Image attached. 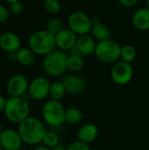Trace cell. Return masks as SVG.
<instances>
[{
	"label": "cell",
	"instance_id": "obj_1",
	"mask_svg": "<svg viewBox=\"0 0 149 150\" xmlns=\"http://www.w3.org/2000/svg\"><path fill=\"white\" fill-rule=\"evenodd\" d=\"M18 131L24 143L30 146H37L42 142L47 130L45 122L36 117L29 116L18 124Z\"/></svg>",
	"mask_w": 149,
	"mask_h": 150
},
{
	"label": "cell",
	"instance_id": "obj_2",
	"mask_svg": "<svg viewBox=\"0 0 149 150\" xmlns=\"http://www.w3.org/2000/svg\"><path fill=\"white\" fill-rule=\"evenodd\" d=\"M30 104L24 97H10L4 113L10 122L18 125L30 116Z\"/></svg>",
	"mask_w": 149,
	"mask_h": 150
},
{
	"label": "cell",
	"instance_id": "obj_3",
	"mask_svg": "<svg viewBox=\"0 0 149 150\" xmlns=\"http://www.w3.org/2000/svg\"><path fill=\"white\" fill-rule=\"evenodd\" d=\"M29 48L38 55H47L56 49L55 36L47 30H38L29 38Z\"/></svg>",
	"mask_w": 149,
	"mask_h": 150
},
{
	"label": "cell",
	"instance_id": "obj_4",
	"mask_svg": "<svg viewBox=\"0 0 149 150\" xmlns=\"http://www.w3.org/2000/svg\"><path fill=\"white\" fill-rule=\"evenodd\" d=\"M67 58L68 54L64 51L54 49L44 56L42 62V69L44 72L51 77H57L63 75L68 69Z\"/></svg>",
	"mask_w": 149,
	"mask_h": 150
},
{
	"label": "cell",
	"instance_id": "obj_5",
	"mask_svg": "<svg viewBox=\"0 0 149 150\" xmlns=\"http://www.w3.org/2000/svg\"><path fill=\"white\" fill-rule=\"evenodd\" d=\"M66 109L61 101L49 99L46 101L41 109L43 121L51 127H58L65 122Z\"/></svg>",
	"mask_w": 149,
	"mask_h": 150
},
{
	"label": "cell",
	"instance_id": "obj_6",
	"mask_svg": "<svg viewBox=\"0 0 149 150\" xmlns=\"http://www.w3.org/2000/svg\"><path fill=\"white\" fill-rule=\"evenodd\" d=\"M121 47L113 40H106L97 43L95 55L96 57L105 63H115L120 59Z\"/></svg>",
	"mask_w": 149,
	"mask_h": 150
},
{
	"label": "cell",
	"instance_id": "obj_7",
	"mask_svg": "<svg viewBox=\"0 0 149 150\" xmlns=\"http://www.w3.org/2000/svg\"><path fill=\"white\" fill-rule=\"evenodd\" d=\"M92 25V18L83 11H75L68 18V28L77 36L90 33Z\"/></svg>",
	"mask_w": 149,
	"mask_h": 150
},
{
	"label": "cell",
	"instance_id": "obj_8",
	"mask_svg": "<svg viewBox=\"0 0 149 150\" xmlns=\"http://www.w3.org/2000/svg\"><path fill=\"white\" fill-rule=\"evenodd\" d=\"M133 76V69L131 63L118 61L113 64L111 69L112 81L118 85H126L129 83Z\"/></svg>",
	"mask_w": 149,
	"mask_h": 150
},
{
	"label": "cell",
	"instance_id": "obj_9",
	"mask_svg": "<svg viewBox=\"0 0 149 150\" xmlns=\"http://www.w3.org/2000/svg\"><path fill=\"white\" fill-rule=\"evenodd\" d=\"M51 83L47 77H35L29 84L28 94L35 101H41L49 96Z\"/></svg>",
	"mask_w": 149,
	"mask_h": 150
},
{
	"label": "cell",
	"instance_id": "obj_10",
	"mask_svg": "<svg viewBox=\"0 0 149 150\" xmlns=\"http://www.w3.org/2000/svg\"><path fill=\"white\" fill-rule=\"evenodd\" d=\"M28 79L21 74L12 76L6 83V91L10 97H24L29 89Z\"/></svg>",
	"mask_w": 149,
	"mask_h": 150
},
{
	"label": "cell",
	"instance_id": "obj_11",
	"mask_svg": "<svg viewBox=\"0 0 149 150\" xmlns=\"http://www.w3.org/2000/svg\"><path fill=\"white\" fill-rule=\"evenodd\" d=\"M0 142L4 150H18L24 143L18 131L11 128H5L0 132Z\"/></svg>",
	"mask_w": 149,
	"mask_h": 150
},
{
	"label": "cell",
	"instance_id": "obj_12",
	"mask_svg": "<svg viewBox=\"0 0 149 150\" xmlns=\"http://www.w3.org/2000/svg\"><path fill=\"white\" fill-rule=\"evenodd\" d=\"M55 36L56 47L62 51H69L76 47L77 35L69 28H63Z\"/></svg>",
	"mask_w": 149,
	"mask_h": 150
},
{
	"label": "cell",
	"instance_id": "obj_13",
	"mask_svg": "<svg viewBox=\"0 0 149 150\" xmlns=\"http://www.w3.org/2000/svg\"><path fill=\"white\" fill-rule=\"evenodd\" d=\"M64 87L67 91V93L72 95H77L82 93L86 89V82L85 80L76 74H69L63 76L61 80Z\"/></svg>",
	"mask_w": 149,
	"mask_h": 150
},
{
	"label": "cell",
	"instance_id": "obj_14",
	"mask_svg": "<svg viewBox=\"0 0 149 150\" xmlns=\"http://www.w3.org/2000/svg\"><path fill=\"white\" fill-rule=\"evenodd\" d=\"M96 47V40L91 36V34L89 33L77 36L75 48L81 55H91L95 54Z\"/></svg>",
	"mask_w": 149,
	"mask_h": 150
},
{
	"label": "cell",
	"instance_id": "obj_15",
	"mask_svg": "<svg viewBox=\"0 0 149 150\" xmlns=\"http://www.w3.org/2000/svg\"><path fill=\"white\" fill-rule=\"evenodd\" d=\"M20 39L14 33L6 32L0 36V47L8 54L17 52L20 48Z\"/></svg>",
	"mask_w": 149,
	"mask_h": 150
},
{
	"label": "cell",
	"instance_id": "obj_16",
	"mask_svg": "<svg viewBox=\"0 0 149 150\" xmlns=\"http://www.w3.org/2000/svg\"><path fill=\"white\" fill-rule=\"evenodd\" d=\"M98 134L99 131L96 125L87 123L79 128L77 132V139L84 143L90 144L97 138Z\"/></svg>",
	"mask_w": 149,
	"mask_h": 150
},
{
	"label": "cell",
	"instance_id": "obj_17",
	"mask_svg": "<svg viewBox=\"0 0 149 150\" xmlns=\"http://www.w3.org/2000/svg\"><path fill=\"white\" fill-rule=\"evenodd\" d=\"M132 22L133 26L140 31L149 30V9L147 7L140 8L133 15Z\"/></svg>",
	"mask_w": 149,
	"mask_h": 150
},
{
	"label": "cell",
	"instance_id": "obj_18",
	"mask_svg": "<svg viewBox=\"0 0 149 150\" xmlns=\"http://www.w3.org/2000/svg\"><path fill=\"white\" fill-rule=\"evenodd\" d=\"M93 25L90 31L91 36L97 41H103L111 39V30L110 28L101 23L99 20L95 21V19H92Z\"/></svg>",
	"mask_w": 149,
	"mask_h": 150
},
{
	"label": "cell",
	"instance_id": "obj_19",
	"mask_svg": "<svg viewBox=\"0 0 149 150\" xmlns=\"http://www.w3.org/2000/svg\"><path fill=\"white\" fill-rule=\"evenodd\" d=\"M84 67V60L80 54H72L68 55L67 69L74 73L81 71Z\"/></svg>",
	"mask_w": 149,
	"mask_h": 150
},
{
	"label": "cell",
	"instance_id": "obj_20",
	"mask_svg": "<svg viewBox=\"0 0 149 150\" xmlns=\"http://www.w3.org/2000/svg\"><path fill=\"white\" fill-rule=\"evenodd\" d=\"M67 91L61 81H56L51 83L49 90V98L52 100L61 101L66 95Z\"/></svg>",
	"mask_w": 149,
	"mask_h": 150
},
{
	"label": "cell",
	"instance_id": "obj_21",
	"mask_svg": "<svg viewBox=\"0 0 149 150\" xmlns=\"http://www.w3.org/2000/svg\"><path fill=\"white\" fill-rule=\"evenodd\" d=\"M18 62L23 66H31L35 61V54L30 48H19L17 51Z\"/></svg>",
	"mask_w": 149,
	"mask_h": 150
},
{
	"label": "cell",
	"instance_id": "obj_22",
	"mask_svg": "<svg viewBox=\"0 0 149 150\" xmlns=\"http://www.w3.org/2000/svg\"><path fill=\"white\" fill-rule=\"evenodd\" d=\"M83 120V113L82 112L76 107H70L66 109L65 112V122L68 125L75 126L78 125Z\"/></svg>",
	"mask_w": 149,
	"mask_h": 150
},
{
	"label": "cell",
	"instance_id": "obj_23",
	"mask_svg": "<svg viewBox=\"0 0 149 150\" xmlns=\"http://www.w3.org/2000/svg\"><path fill=\"white\" fill-rule=\"evenodd\" d=\"M136 58V49L132 45H125L121 47L120 59L123 62L131 63Z\"/></svg>",
	"mask_w": 149,
	"mask_h": 150
},
{
	"label": "cell",
	"instance_id": "obj_24",
	"mask_svg": "<svg viewBox=\"0 0 149 150\" xmlns=\"http://www.w3.org/2000/svg\"><path fill=\"white\" fill-rule=\"evenodd\" d=\"M59 142H60V138L58 134L54 131H47L42 140L43 145H45L49 149H54L59 146Z\"/></svg>",
	"mask_w": 149,
	"mask_h": 150
},
{
	"label": "cell",
	"instance_id": "obj_25",
	"mask_svg": "<svg viewBox=\"0 0 149 150\" xmlns=\"http://www.w3.org/2000/svg\"><path fill=\"white\" fill-rule=\"evenodd\" d=\"M63 29V23L61 18H53L48 20L47 23V28L49 33H51L54 35H56L59 32H61Z\"/></svg>",
	"mask_w": 149,
	"mask_h": 150
},
{
	"label": "cell",
	"instance_id": "obj_26",
	"mask_svg": "<svg viewBox=\"0 0 149 150\" xmlns=\"http://www.w3.org/2000/svg\"><path fill=\"white\" fill-rule=\"evenodd\" d=\"M44 8L50 14H56L61 10V3L59 0H45Z\"/></svg>",
	"mask_w": 149,
	"mask_h": 150
},
{
	"label": "cell",
	"instance_id": "obj_27",
	"mask_svg": "<svg viewBox=\"0 0 149 150\" xmlns=\"http://www.w3.org/2000/svg\"><path fill=\"white\" fill-rule=\"evenodd\" d=\"M67 150H90V148L89 144L77 140L76 142H71L68 146Z\"/></svg>",
	"mask_w": 149,
	"mask_h": 150
},
{
	"label": "cell",
	"instance_id": "obj_28",
	"mask_svg": "<svg viewBox=\"0 0 149 150\" xmlns=\"http://www.w3.org/2000/svg\"><path fill=\"white\" fill-rule=\"evenodd\" d=\"M10 11L14 14V15H18L20 14L23 11V4L20 3V1H17V2H13L10 4V8H9Z\"/></svg>",
	"mask_w": 149,
	"mask_h": 150
},
{
	"label": "cell",
	"instance_id": "obj_29",
	"mask_svg": "<svg viewBox=\"0 0 149 150\" xmlns=\"http://www.w3.org/2000/svg\"><path fill=\"white\" fill-rule=\"evenodd\" d=\"M8 18H9V11H8V9L5 6L0 4V23H3V22L6 21Z\"/></svg>",
	"mask_w": 149,
	"mask_h": 150
},
{
	"label": "cell",
	"instance_id": "obj_30",
	"mask_svg": "<svg viewBox=\"0 0 149 150\" xmlns=\"http://www.w3.org/2000/svg\"><path fill=\"white\" fill-rule=\"evenodd\" d=\"M119 1L126 8H133L139 2V0H119Z\"/></svg>",
	"mask_w": 149,
	"mask_h": 150
},
{
	"label": "cell",
	"instance_id": "obj_31",
	"mask_svg": "<svg viewBox=\"0 0 149 150\" xmlns=\"http://www.w3.org/2000/svg\"><path fill=\"white\" fill-rule=\"evenodd\" d=\"M6 101H7V99L4 97L0 95V113L4 112L5 105H6Z\"/></svg>",
	"mask_w": 149,
	"mask_h": 150
},
{
	"label": "cell",
	"instance_id": "obj_32",
	"mask_svg": "<svg viewBox=\"0 0 149 150\" xmlns=\"http://www.w3.org/2000/svg\"><path fill=\"white\" fill-rule=\"evenodd\" d=\"M8 58H9V60L11 61V62H16V61H18V58H17V52L9 53V54H8Z\"/></svg>",
	"mask_w": 149,
	"mask_h": 150
},
{
	"label": "cell",
	"instance_id": "obj_33",
	"mask_svg": "<svg viewBox=\"0 0 149 150\" xmlns=\"http://www.w3.org/2000/svg\"><path fill=\"white\" fill-rule=\"evenodd\" d=\"M33 150H52L51 149H49V148H47V147H46L45 145H37Z\"/></svg>",
	"mask_w": 149,
	"mask_h": 150
},
{
	"label": "cell",
	"instance_id": "obj_34",
	"mask_svg": "<svg viewBox=\"0 0 149 150\" xmlns=\"http://www.w3.org/2000/svg\"><path fill=\"white\" fill-rule=\"evenodd\" d=\"M52 150H67V149H65L63 147H61V146H57V147L52 149Z\"/></svg>",
	"mask_w": 149,
	"mask_h": 150
},
{
	"label": "cell",
	"instance_id": "obj_35",
	"mask_svg": "<svg viewBox=\"0 0 149 150\" xmlns=\"http://www.w3.org/2000/svg\"><path fill=\"white\" fill-rule=\"evenodd\" d=\"M6 2H8V3H13V2H17V1H19V0H5Z\"/></svg>",
	"mask_w": 149,
	"mask_h": 150
},
{
	"label": "cell",
	"instance_id": "obj_36",
	"mask_svg": "<svg viewBox=\"0 0 149 150\" xmlns=\"http://www.w3.org/2000/svg\"><path fill=\"white\" fill-rule=\"evenodd\" d=\"M146 5H147V8L149 9V0H146Z\"/></svg>",
	"mask_w": 149,
	"mask_h": 150
},
{
	"label": "cell",
	"instance_id": "obj_37",
	"mask_svg": "<svg viewBox=\"0 0 149 150\" xmlns=\"http://www.w3.org/2000/svg\"><path fill=\"white\" fill-rule=\"evenodd\" d=\"M0 150H4V149H3V146H2V144H1V142H0Z\"/></svg>",
	"mask_w": 149,
	"mask_h": 150
},
{
	"label": "cell",
	"instance_id": "obj_38",
	"mask_svg": "<svg viewBox=\"0 0 149 150\" xmlns=\"http://www.w3.org/2000/svg\"><path fill=\"white\" fill-rule=\"evenodd\" d=\"M18 150H29V149H23V148H21V149H19Z\"/></svg>",
	"mask_w": 149,
	"mask_h": 150
},
{
	"label": "cell",
	"instance_id": "obj_39",
	"mask_svg": "<svg viewBox=\"0 0 149 150\" xmlns=\"http://www.w3.org/2000/svg\"><path fill=\"white\" fill-rule=\"evenodd\" d=\"M1 1H2V0H0V3H1Z\"/></svg>",
	"mask_w": 149,
	"mask_h": 150
}]
</instances>
